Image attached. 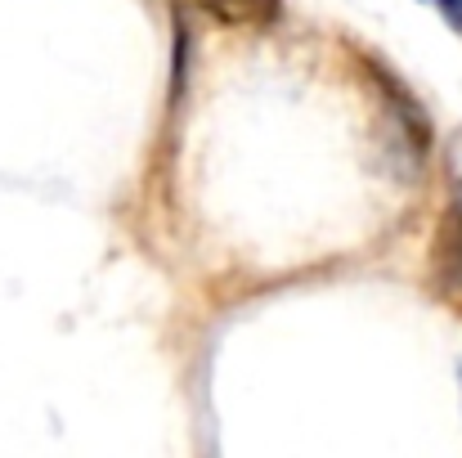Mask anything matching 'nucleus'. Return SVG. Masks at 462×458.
<instances>
[{
  "mask_svg": "<svg viewBox=\"0 0 462 458\" xmlns=\"http://www.w3.org/2000/svg\"><path fill=\"white\" fill-rule=\"evenodd\" d=\"M431 288L440 297H462V193L449 198L436 243H431Z\"/></svg>",
  "mask_w": 462,
  "mask_h": 458,
  "instance_id": "obj_1",
  "label": "nucleus"
},
{
  "mask_svg": "<svg viewBox=\"0 0 462 458\" xmlns=\"http://www.w3.org/2000/svg\"><path fill=\"white\" fill-rule=\"evenodd\" d=\"M225 27H270L283 14V0H198Z\"/></svg>",
  "mask_w": 462,
  "mask_h": 458,
  "instance_id": "obj_2",
  "label": "nucleus"
},
{
  "mask_svg": "<svg viewBox=\"0 0 462 458\" xmlns=\"http://www.w3.org/2000/svg\"><path fill=\"white\" fill-rule=\"evenodd\" d=\"M427 5H436V9H440V18H445V23L462 36V0H427Z\"/></svg>",
  "mask_w": 462,
  "mask_h": 458,
  "instance_id": "obj_3",
  "label": "nucleus"
}]
</instances>
